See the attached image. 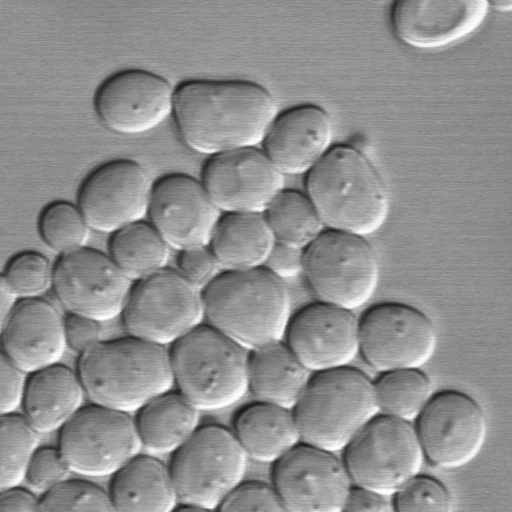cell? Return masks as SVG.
Returning <instances> with one entry per match:
<instances>
[{"label": "cell", "instance_id": "obj_1", "mask_svg": "<svg viewBox=\"0 0 512 512\" xmlns=\"http://www.w3.org/2000/svg\"><path fill=\"white\" fill-rule=\"evenodd\" d=\"M173 115L183 143L211 157L262 144L278 105L253 81L193 79L176 88Z\"/></svg>", "mask_w": 512, "mask_h": 512}, {"label": "cell", "instance_id": "obj_2", "mask_svg": "<svg viewBox=\"0 0 512 512\" xmlns=\"http://www.w3.org/2000/svg\"><path fill=\"white\" fill-rule=\"evenodd\" d=\"M305 193L325 229L366 237L384 226L390 212L383 178L350 144L333 145L306 174Z\"/></svg>", "mask_w": 512, "mask_h": 512}, {"label": "cell", "instance_id": "obj_3", "mask_svg": "<svg viewBox=\"0 0 512 512\" xmlns=\"http://www.w3.org/2000/svg\"><path fill=\"white\" fill-rule=\"evenodd\" d=\"M77 373L92 403L126 413L175 385L167 347L131 335L80 354Z\"/></svg>", "mask_w": 512, "mask_h": 512}, {"label": "cell", "instance_id": "obj_4", "mask_svg": "<svg viewBox=\"0 0 512 512\" xmlns=\"http://www.w3.org/2000/svg\"><path fill=\"white\" fill-rule=\"evenodd\" d=\"M202 296L207 324L248 351L281 341L292 316L285 281L265 267L223 270Z\"/></svg>", "mask_w": 512, "mask_h": 512}, {"label": "cell", "instance_id": "obj_5", "mask_svg": "<svg viewBox=\"0 0 512 512\" xmlns=\"http://www.w3.org/2000/svg\"><path fill=\"white\" fill-rule=\"evenodd\" d=\"M293 413L301 442L343 451L379 414L374 382L350 365L313 373Z\"/></svg>", "mask_w": 512, "mask_h": 512}, {"label": "cell", "instance_id": "obj_6", "mask_svg": "<svg viewBox=\"0 0 512 512\" xmlns=\"http://www.w3.org/2000/svg\"><path fill=\"white\" fill-rule=\"evenodd\" d=\"M174 384L200 411H221L248 392L249 351L209 324L169 349Z\"/></svg>", "mask_w": 512, "mask_h": 512}, {"label": "cell", "instance_id": "obj_7", "mask_svg": "<svg viewBox=\"0 0 512 512\" xmlns=\"http://www.w3.org/2000/svg\"><path fill=\"white\" fill-rule=\"evenodd\" d=\"M248 459L234 433L226 427H199L173 453L169 465L178 497L175 510H219L243 482Z\"/></svg>", "mask_w": 512, "mask_h": 512}, {"label": "cell", "instance_id": "obj_8", "mask_svg": "<svg viewBox=\"0 0 512 512\" xmlns=\"http://www.w3.org/2000/svg\"><path fill=\"white\" fill-rule=\"evenodd\" d=\"M302 274L317 301L353 311L374 296L380 265L365 237L325 229L304 249Z\"/></svg>", "mask_w": 512, "mask_h": 512}, {"label": "cell", "instance_id": "obj_9", "mask_svg": "<svg viewBox=\"0 0 512 512\" xmlns=\"http://www.w3.org/2000/svg\"><path fill=\"white\" fill-rule=\"evenodd\" d=\"M121 316L129 335L171 346L203 324L202 291L166 267L132 284Z\"/></svg>", "mask_w": 512, "mask_h": 512}, {"label": "cell", "instance_id": "obj_10", "mask_svg": "<svg viewBox=\"0 0 512 512\" xmlns=\"http://www.w3.org/2000/svg\"><path fill=\"white\" fill-rule=\"evenodd\" d=\"M353 485L392 497L419 474L425 457L412 422L378 414L343 450Z\"/></svg>", "mask_w": 512, "mask_h": 512}, {"label": "cell", "instance_id": "obj_11", "mask_svg": "<svg viewBox=\"0 0 512 512\" xmlns=\"http://www.w3.org/2000/svg\"><path fill=\"white\" fill-rule=\"evenodd\" d=\"M437 344L432 320L410 304L381 302L359 319V354L378 373L421 369L433 358Z\"/></svg>", "mask_w": 512, "mask_h": 512}, {"label": "cell", "instance_id": "obj_12", "mask_svg": "<svg viewBox=\"0 0 512 512\" xmlns=\"http://www.w3.org/2000/svg\"><path fill=\"white\" fill-rule=\"evenodd\" d=\"M58 447L71 472L105 477L138 455L142 445L130 413L92 403L60 429Z\"/></svg>", "mask_w": 512, "mask_h": 512}, {"label": "cell", "instance_id": "obj_13", "mask_svg": "<svg viewBox=\"0 0 512 512\" xmlns=\"http://www.w3.org/2000/svg\"><path fill=\"white\" fill-rule=\"evenodd\" d=\"M414 424L425 457L441 469H457L481 452L488 434L483 407L465 392L434 393Z\"/></svg>", "mask_w": 512, "mask_h": 512}, {"label": "cell", "instance_id": "obj_14", "mask_svg": "<svg viewBox=\"0 0 512 512\" xmlns=\"http://www.w3.org/2000/svg\"><path fill=\"white\" fill-rule=\"evenodd\" d=\"M132 280L109 254L83 247L54 264L53 289L69 313L106 322L122 314Z\"/></svg>", "mask_w": 512, "mask_h": 512}, {"label": "cell", "instance_id": "obj_15", "mask_svg": "<svg viewBox=\"0 0 512 512\" xmlns=\"http://www.w3.org/2000/svg\"><path fill=\"white\" fill-rule=\"evenodd\" d=\"M154 182L137 161L113 159L95 167L82 181L77 206L91 230L112 234L144 219Z\"/></svg>", "mask_w": 512, "mask_h": 512}, {"label": "cell", "instance_id": "obj_16", "mask_svg": "<svg viewBox=\"0 0 512 512\" xmlns=\"http://www.w3.org/2000/svg\"><path fill=\"white\" fill-rule=\"evenodd\" d=\"M272 481L290 512H342L352 486L343 460L304 442L273 464Z\"/></svg>", "mask_w": 512, "mask_h": 512}, {"label": "cell", "instance_id": "obj_17", "mask_svg": "<svg viewBox=\"0 0 512 512\" xmlns=\"http://www.w3.org/2000/svg\"><path fill=\"white\" fill-rule=\"evenodd\" d=\"M174 86L143 69H125L98 87L94 107L102 125L117 134L139 135L160 126L172 113Z\"/></svg>", "mask_w": 512, "mask_h": 512}, {"label": "cell", "instance_id": "obj_18", "mask_svg": "<svg viewBox=\"0 0 512 512\" xmlns=\"http://www.w3.org/2000/svg\"><path fill=\"white\" fill-rule=\"evenodd\" d=\"M200 180L222 214H263L285 188V176L258 147L211 156Z\"/></svg>", "mask_w": 512, "mask_h": 512}, {"label": "cell", "instance_id": "obj_19", "mask_svg": "<svg viewBox=\"0 0 512 512\" xmlns=\"http://www.w3.org/2000/svg\"><path fill=\"white\" fill-rule=\"evenodd\" d=\"M147 215L168 245L181 251L208 246L222 213L201 180L175 172L154 182Z\"/></svg>", "mask_w": 512, "mask_h": 512}, {"label": "cell", "instance_id": "obj_20", "mask_svg": "<svg viewBox=\"0 0 512 512\" xmlns=\"http://www.w3.org/2000/svg\"><path fill=\"white\" fill-rule=\"evenodd\" d=\"M284 337L311 373L349 366L359 354V319L353 311L316 301L291 316Z\"/></svg>", "mask_w": 512, "mask_h": 512}, {"label": "cell", "instance_id": "obj_21", "mask_svg": "<svg viewBox=\"0 0 512 512\" xmlns=\"http://www.w3.org/2000/svg\"><path fill=\"white\" fill-rule=\"evenodd\" d=\"M486 0H398L392 3L389 21L399 42L431 51L455 45L484 23L489 12Z\"/></svg>", "mask_w": 512, "mask_h": 512}, {"label": "cell", "instance_id": "obj_22", "mask_svg": "<svg viewBox=\"0 0 512 512\" xmlns=\"http://www.w3.org/2000/svg\"><path fill=\"white\" fill-rule=\"evenodd\" d=\"M1 348L28 374L57 364L67 348L64 318L41 297L20 299L1 323Z\"/></svg>", "mask_w": 512, "mask_h": 512}, {"label": "cell", "instance_id": "obj_23", "mask_svg": "<svg viewBox=\"0 0 512 512\" xmlns=\"http://www.w3.org/2000/svg\"><path fill=\"white\" fill-rule=\"evenodd\" d=\"M333 123L325 109L301 104L276 116L262 150L285 175L307 174L332 148Z\"/></svg>", "mask_w": 512, "mask_h": 512}, {"label": "cell", "instance_id": "obj_24", "mask_svg": "<svg viewBox=\"0 0 512 512\" xmlns=\"http://www.w3.org/2000/svg\"><path fill=\"white\" fill-rule=\"evenodd\" d=\"M85 394L78 373L54 364L28 378L22 404L24 416L40 434L53 432L82 408Z\"/></svg>", "mask_w": 512, "mask_h": 512}, {"label": "cell", "instance_id": "obj_25", "mask_svg": "<svg viewBox=\"0 0 512 512\" xmlns=\"http://www.w3.org/2000/svg\"><path fill=\"white\" fill-rule=\"evenodd\" d=\"M311 375L287 344L281 341L249 351L248 391L256 401L293 410Z\"/></svg>", "mask_w": 512, "mask_h": 512}, {"label": "cell", "instance_id": "obj_26", "mask_svg": "<svg viewBox=\"0 0 512 512\" xmlns=\"http://www.w3.org/2000/svg\"><path fill=\"white\" fill-rule=\"evenodd\" d=\"M115 511L169 512L178 505L170 472L152 455H136L115 474L109 490Z\"/></svg>", "mask_w": 512, "mask_h": 512}, {"label": "cell", "instance_id": "obj_27", "mask_svg": "<svg viewBox=\"0 0 512 512\" xmlns=\"http://www.w3.org/2000/svg\"><path fill=\"white\" fill-rule=\"evenodd\" d=\"M234 435L248 458L275 463L301 442L293 410L256 401L241 409Z\"/></svg>", "mask_w": 512, "mask_h": 512}, {"label": "cell", "instance_id": "obj_28", "mask_svg": "<svg viewBox=\"0 0 512 512\" xmlns=\"http://www.w3.org/2000/svg\"><path fill=\"white\" fill-rule=\"evenodd\" d=\"M276 241L261 213H223L209 247L222 270L263 267Z\"/></svg>", "mask_w": 512, "mask_h": 512}, {"label": "cell", "instance_id": "obj_29", "mask_svg": "<svg viewBox=\"0 0 512 512\" xmlns=\"http://www.w3.org/2000/svg\"><path fill=\"white\" fill-rule=\"evenodd\" d=\"M200 410L180 391L163 393L137 411L135 424L146 451L174 453L198 430Z\"/></svg>", "mask_w": 512, "mask_h": 512}, {"label": "cell", "instance_id": "obj_30", "mask_svg": "<svg viewBox=\"0 0 512 512\" xmlns=\"http://www.w3.org/2000/svg\"><path fill=\"white\" fill-rule=\"evenodd\" d=\"M170 249L153 225L144 220L110 234L108 242V254L132 281L166 268Z\"/></svg>", "mask_w": 512, "mask_h": 512}, {"label": "cell", "instance_id": "obj_31", "mask_svg": "<svg viewBox=\"0 0 512 512\" xmlns=\"http://www.w3.org/2000/svg\"><path fill=\"white\" fill-rule=\"evenodd\" d=\"M276 243L305 249L324 230L314 205L305 192L283 189L263 213Z\"/></svg>", "mask_w": 512, "mask_h": 512}, {"label": "cell", "instance_id": "obj_32", "mask_svg": "<svg viewBox=\"0 0 512 512\" xmlns=\"http://www.w3.org/2000/svg\"><path fill=\"white\" fill-rule=\"evenodd\" d=\"M379 414L414 422L432 396L430 377L421 369H399L380 373L373 381Z\"/></svg>", "mask_w": 512, "mask_h": 512}, {"label": "cell", "instance_id": "obj_33", "mask_svg": "<svg viewBox=\"0 0 512 512\" xmlns=\"http://www.w3.org/2000/svg\"><path fill=\"white\" fill-rule=\"evenodd\" d=\"M39 432L24 415L1 414V490L18 486L38 449Z\"/></svg>", "mask_w": 512, "mask_h": 512}, {"label": "cell", "instance_id": "obj_34", "mask_svg": "<svg viewBox=\"0 0 512 512\" xmlns=\"http://www.w3.org/2000/svg\"><path fill=\"white\" fill-rule=\"evenodd\" d=\"M90 230L79 207L66 200L47 204L38 217L39 236L60 255L85 247Z\"/></svg>", "mask_w": 512, "mask_h": 512}, {"label": "cell", "instance_id": "obj_35", "mask_svg": "<svg viewBox=\"0 0 512 512\" xmlns=\"http://www.w3.org/2000/svg\"><path fill=\"white\" fill-rule=\"evenodd\" d=\"M54 265L41 252L23 250L5 264L2 279L19 299L40 298L53 286Z\"/></svg>", "mask_w": 512, "mask_h": 512}, {"label": "cell", "instance_id": "obj_36", "mask_svg": "<svg viewBox=\"0 0 512 512\" xmlns=\"http://www.w3.org/2000/svg\"><path fill=\"white\" fill-rule=\"evenodd\" d=\"M40 511H115L109 492L80 479H66L41 497Z\"/></svg>", "mask_w": 512, "mask_h": 512}, {"label": "cell", "instance_id": "obj_37", "mask_svg": "<svg viewBox=\"0 0 512 512\" xmlns=\"http://www.w3.org/2000/svg\"><path fill=\"white\" fill-rule=\"evenodd\" d=\"M392 498L397 512H451L454 509V500L446 485L433 476L420 473L402 485Z\"/></svg>", "mask_w": 512, "mask_h": 512}, {"label": "cell", "instance_id": "obj_38", "mask_svg": "<svg viewBox=\"0 0 512 512\" xmlns=\"http://www.w3.org/2000/svg\"><path fill=\"white\" fill-rule=\"evenodd\" d=\"M70 472L59 447H41L28 465L25 480L35 491L46 493L65 481Z\"/></svg>", "mask_w": 512, "mask_h": 512}, {"label": "cell", "instance_id": "obj_39", "mask_svg": "<svg viewBox=\"0 0 512 512\" xmlns=\"http://www.w3.org/2000/svg\"><path fill=\"white\" fill-rule=\"evenodd\" d=\"M221 511H285L275 487L258 481L241 482L223 501Z\"/></svg>", "mask_w": 512, "mask_h": 512}, {"label": "cell", "instance_id": "obj_40", "mask_svg": "<svg viewBox=\"0 0 512 512\" xmlns=\"http://www.w3.org/2000/svg\"><path fill=\"white\" fill-rule=\"evenodd\" d=\"M178 252L176 270L200 291L223 271L209 246L188 248Z\"/></svg>", "mask_w": 512, "mask_h": 512}, {"label": "cell", "instance_id": "obj_41", "mask_svg": "<svg viewBox=\"0 0 512 512\" xmlns=\"http://www.w3.org/2000/svg\"><path fill=\"white\" fill-rule=\"evenodd\" d=\"M67 347L82 354L102 341L103 329L98 320L76 313L64 317Z\"/></svg>", "mask_w": 512, "mask_h": 512}, {"label": "cell", "instance_id": "obj_42", "mask_svg": "<svg viewBox=\"0 0 512 512\" xmlns=\"http://www.w3.org/2000/svg\"><path fill=\"white\" fill-rule=\"evenodd\" d=\"M1 373V414L15 413L22 406L28 378L24 370L14 364L4 354L0 359Z\"/></svg>", "mask_w": 512, "mask_h": 512}, {"label": "cell", "instance_id": "obj_43", "mask_svg": "<svg viewBox=\"0 0 512 512\" xmlns=\"http://www.w3.org/2000/svg\"><path fill=\"white\" fill-rule=\"evenodd\" d=\"M303 263V249L275 243L263 267L285 281L301 274Z\"/></svg>", "mask_w": 512, "mask_h": 512}, {"label": "cell", "instance_id": "obj_44", "mask_svg": "<svg viewBox=\"0 0 512 512\" xmlns=\"http://www.w3.org/2000/svg\"><path fill=\"white\" fill-rule=\"evenodd\" d=\"M343 511L392 512L394 511V506L390 497L352 484L347 494Z\"/></svg>", "mask_w": 512, "mask_h": 512}, {"label": "cell", "instance_id": "obj_45", "mask_svg": "<svg viewBox=\"0 0 512 512\" xmlns=\"http://www.w3.org/2000/svg\"><path fill=\"white\" fill-rule=\"evenodd\" d=\"M41 498L18 486L1 490V512L40 511Z\"/></svg>", "mask_w": 512, "mask_h": 512}, {"label": "cell", "instance_id": "obj_46", "mask_svg": "<svg viewBox=\"0 0 512 512\" xmlns=\"http://www.w3.org/2000/svg\"><path fill=\"white\" fill-rule=\"evenodd\" d=\"M19 297L12 291V289L0 279V318L3 323L6 318L11 314L17 303Z\"/></svg>", "mask_w": 512, "mask_h": 512}, {"label": "cell", "instance_id": "obj_47", "mask_svg": "<svg viewBox=\"0 0 512 512\" xmlns=\"http://www.w3.org/2000/svg\"><path fill=\"white\" fill-rule=\"evenodd\" d=\"M489 9H493L500 13L512 11V0H493L488 1Z\"/></svg>", "mask_w": 512, "mask_h": 512}]
</instances>
